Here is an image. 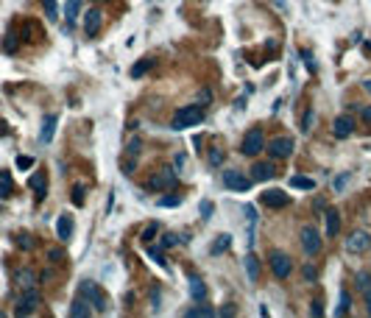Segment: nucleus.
Segmentation results:
<instances>
[{
  "instance_id": "1",
  "label": "nucleus",
  "mask_w": 371,
  "mask_h": 318,
  "mask_svg": "<svg viewBox=\"0 0 371 318\" xmlns=\"http://www.w3.org/2000/svg\"><path fill=\"white\" fill-rule=\"evenodd\" d=\"M201 120H204V106H181L179 112L173 114V120H170V129L181 132V129L198 126Z\"/></svg>"
},
{
  "instance_id": "2",
  "label": "nucleus",
  "mask_w": 371,
  "mask_h": 318,
  "mask_svg": "<svg viewBox=\"0 0 371 318\" xmlns=\"http://www.w3.org/2000/svg\"><path fill=\"white\" fill-rule=\"evenodd\" d=\"M78 296H84V299L92 304V310H95V312H106V293L101 290V285H98V282L84 279L81 288H78Z\"/></svg>"
},
{
  "instance_id": "3",
  "label": "nucleus",
  "mask_w": 371,
  "mask_h": 318,
  "mask_svg": "<svg viewBox=\"0 0 371 318\" xmlns=\"http://www.w3.org/2000/svg\"><path fill=\"white\" fill-rule=\"evenodd\" d=\"M301 248H304L307 257H316V254L321 251V234H318V229L310 226V223L301 229Z\"/></svg>"
},
{
  "instance_id": "4",
  "label": "nucleus",
  "mask_w": 371,
  "mask_h": 318,
  "mask_svg": "<svg viewBox=\"0 0 371 318\" xmlns=\"http://www.w3.org/2000/svg\"><path fill=\"white\" fill-rule=\"evenodd\" d=\"M240 148H243V154H245V156H257L260 151L265 148V137H263V132H260V129H252V132H245V137H243V143H240Z\"/></svg>"
},
{
  "instance_id": "5",
  "label": "nucleus",
  "mask_w": 371,
  "mask_h": 318,
  "mask_svg": "<svg viewBox=\"0 0 371 318\" xmlns=\"http://www.w3.org/2000/svg\"><path fill=\"white\" fill-rule=\"evenodd\" d=\"M371 248V234L365 232V229H357V232L349 234V240H346V251L349 254H363Z\"/></svg>"
},
{
  "instance_id": "6",
  "label": "nucleus",
  "mask_w": 371,
  "mask_h": 318,
  "mask_svg": "<svg viewBox=\"0 0 371 318\" xmlns=\"http://www.w3.org/2000/svg\"><path fill=\"white\" fill-rule=\"evenodd\" d=\"M173 184H176V173L170 168L156 170V173L148 179V190H170Z\"/></svg>"
},
{
  "instance_id": "7",
  "label": "nucleus",
  "mask_w": 371,
  "mask_h": 318,
  "mask_svg": "<svg viewBox=\"0 0 371 318\" xmlns=\"http://www.w3.org/2000/svg\"><path fill=\"white\" fill-rule=\"evenodd\" d=\"M268 154L274 159H287V156L293 154V140L290 137H274L268 143Z\"/></svg>"
},
{
  "instance_id": "8",
  "label": "nucleus",
  "mask_w": 371,
  "mask_h": 318,
  "mask_svg": "<svg viewBox=\"0 0 371 318\" xmlns=\"http://www.w3.org/2000/svg\"><path fill=\"white\" fill-rule=\"evenodd\" d=\"M254 179H249V176H243L240 170H223V184L229 187V190H240L245 193L249 187H252Z\"/></svg>"
},
{
  "instance_id": "9",
  "label": "nucleus",
  "mask_w": 371,
  "mask_h": 318,
  "mask_svg": "<svg viewBox=\"0 0 371 318\" xmlns=\"http://www.w3.org/2000/svg\"><path fill=\"white\" fill-rule=\"evenodd\" d=\"M290 257L282 251H271V271H274L276 279H287V274H290Z\"/></svg>"
},
{
  "instance_id": "10",
  "label": "nucleus",
  "mask_w": 371,
  "mask_h": 318,
  "mask_svg": "<svg viewBox=\"0 0 371 318\" xmlns=\"http://www.w3.org/2000/svg\"><path fill=\"white\" fill-rule=\"evenodd\" d=\"M39 301H42V299H39V293H36L34 288H28V290H25V296L20 299V304H17V310H14V312H17V315H31V312L39 307Z\"/></svg>"
},
{
  "instance_id": "11",
  "label": "nucleus",
  "mask_w": 371,
  "mask_h": 318,
  "mask_svg": "<svg viewBox=\"0 0 371 318\" xmlns=\"http://www.w3.org/2000/svg\"><path fill=\"white\" fill-rule=\"evenodd\" d=\"M260 201H263L265 207H271V210H279V207H287V193H282V190H265L263 196H260Z\"/></svg>"
},
{
  "instance_id": "12",
  "label": "nucleus",
  "mask_w": 371,
  "mask_h": 318,
  "mask_svg": "<svg viewBox=\"0 0 371 318\" xmlns=\"http://www.w3.org/2000/svg\"><path fill=\"white\" fill-rule=\"evenodd\" d=\"M352 132H354V120L349 117V114H341V117H335V123H332V134H335L338 140H346Z\"/></svg>"
},
{
  "instance_id": "13",
  "label": "nucleus",
  "mask_w": 371,
  "mask_h": 318,
  "mask_svg": "<svg viewBox=\"0 0 371 318\" xmlns=\"http://www.w3.org/2000/svg\"><path fill=\"white\" fill-rule=\"evenodd\" d=\"M101 23H103V14L98 12V9H90V12L84 14V34L95 36L98 31H101Z\"/></svg>"
},
{
  "instance_id": "14",
  "label": "nucleus",
  "mask_w": 371,
  "mask_h": 318,
  "mask_svg": "<svg viewBox=\"0 0 371 318\" xmlns=\"http://www.w3.org/2000/svg\"><path fill=\"white\" fill-rule=\"evenodd\" d=\"M324 229H327V237H335V234L341 232V212L338 210L324 212Z\"/></svg>"
},
{
  "instance_id": "15",
  "label": "nucleus",
  "mask_w": 371,
  "mask_h": 318,
  "mask_svg": "<svg viewBox=\"0 0 371 318\" xmlns=\"http://www.w3.org/2000/svg\"><path fill=\"white\" fill-rule=\"evenodd\" d=\"M274 176H276L274 162H257L252 168V179L254 181H268V179H274Z\"/></svg>"
},
{
  "instance_id": "16",
  "label": "nucleus",
  "mask_w": 371,
  "mask_h": 318,
  "mask_svg": "<svg viewBox=\"0 0 371 318\" xmlns=\"http://www.w3.org/2000/svg\"><path fill=\"white\" fill-rule=\"evenodd\" d=\"M28 187L36 193V201H42V198H45V193H48V179H45V173H42V170H36V173L31 176V179H28Z\"/></svg>"
},
{
  "instance_id": "17",
  "label": "nucleus",
  "mask_w": 371,
  "mask_h": 318,
  "mask_svg": "<svg viewBox=\"0 0 371 318\" xmlns=\"http://www.w3.org/2000/svg\"><path fill=\"white\" fill-rule=\"evenodd\" d=\"M56 237L61 243H67L73 237V215H59V221H56Z\"/></svg>"
},
{
  "instance_id": "18",
  "label": "nucleus",
  "mask_w": 371,
  "mask_h": 318,
  "mask_svg": "<svg viewBox=\"0 0 371 318\" xmlns=\"http://www.w3.org/2000/svg\"><path fill=\"white\" fill-rule=\"evenodd\" d=\"M190 296H193L196 301H207L210 290H207V285H204L201 276H190Z\"/></svg>"
},
{
  "instance_id": "19",
  "label": "nucleus",
  "mask_w": 371,
  "mask_h": 318,
  "mask_svg": "<svg viewBox=\"0 0 371 318\" xmlns=\"http://www.w3.org/2000/svg\"><path fill=\"white\" fill-rule=\"evenodd\" d=\"M56 123H59V117H56V114H45V120H42V134H39V140H42L45 145H48L50 140H53Z\"/></svg>"
},
{
  "instance_id": "20",
  "label": "nucleus",
  "mask_w": 371,
  "mask_h": 318,
  "mask_svg": "<svg viewBox=\"0 0 371 318\" xmlns=\"http://www.w3.org/2000/svg\"><path fill=\"white\" fill-rule=\"evenodd\" d=\"M70 315H81V318H87V315H92V307H90V301L84 299V296H78L76 301H73V307H70Z\"/></svg>"
},
{
  "instance_id": "21",
  "label": "nucleus",
  "mask_w": 371,
  "mask_h": 318,
  "mask_svg": "<svg viewBox=\"0 0 371 318\" xmlns=\"http://www.w3.org/2000/svg\"><path fill=\"white\" fill-rule=\"evenodd\" d=\"M17 285L23 290H28V288H34L36 285V274L31 268H23V271H17Z\"/></svg>"
},
{
  "instance_id": "22",
  "label": "nucleus",
  "mask_w": 371,
  "mask_h": 318,
  "mask_svg": "<svg viewBox=\"0 0 371 318\" xmlns=\"http://www.w3.org/2000/svg\"><path fill=\"white\" fill-rule=\"evenodd\" d=\"M229 246H232V234H218V240L210 246V254L212 257H215V254H223Z\"/></svg>"
},
{
  "instance_id": "23",
  "label": "nucleus",
  "mask_w": 371,
  "mask_h": 318,
  "mask_svg": "<svg viewBox=\"0 0 371 318\" xmlns=\"http://www.w3.org/2000/svg\"><path fill=\"white\" fill-rule=\"evenodd\" d=\"M245 271H249V279H252V282H260V260L254 257V254L245 257Z\"/></svg>"
},
{
  "instance_id": "24",
  "label": "nucleus",
  "mask_w": 371,
  "mask_h": 318,
  "mask_svg": "<svg viewBox=\"0 0 371 318\" xmlns=\"http://www.w3.org/2000/svg\"><path fill=\"white\" fill-rule=\"evenodd\" d=\"M12 190H14L12 173H9V170H0V198H9V196H12Z\"/></svg>"
},
{
  "instance_id": "25",
  "label": "nucleus",
  "mask_w": 371,
  "mask_h": 318,
  "mask_svg": "<svg viewBox=\"0 0 371 318\" xmlns=\"http://www.w3.org/2000/svg\"><path fill=\"white\" fill-rule=\"evenodd\" d=\"M290 184H293L296 190H316V181H313L310 176H293Z\"/></svg>"
},
{
  "instance_id": "26",
  "label": "nucleus",
  "mask_w": 371,
  "mask_h": 318,
  "mask_svg": "<svg viewBox=\"0 0 371 318\" xmlns=\"http://www.w3.org/2000/svg\"><path fill=\"white\" fill-rule=\"evenodd\" d=\"M354 285H357L360 293H368V290H371V274H368V271H360V274H357V282H354Z\"/></svg>"
},
{
  "instance_id": "27",
  "label": "nucleus",
  "mask_w": 371,
  "mask_h": 318,
  "mask_svg": "<svg viewBox=\"0 0 371 318\" xmlns=\"http://www.w3.org/2000/svg\"><path fill=\"white\" fill-rule=\"evenodd\" d=\"M349 307H352V296H349V290L343 288V290H341V304L335 307V315H346Z\"/></svg>"
},
{
  "instance_id": "28",
  "label": "nucleus",
  "mask_w": 371,
  "mask_h": 318,
  "mask_svg": "<svg viewBox=\"0 0 371 318\" xmlns=\"http://www.w3.org/2000/svg\"><path fill=\"white\" fill-rule=\"evenodd\" d=\"M145 251H148V257L154 260V263L159 265V268H165V265H168V260H165V254H162L156 246H151V243H148V248H145Z\"/></svg>"
},
{
  "instance_id": "29",
  "label": "nucleus",
  "mask_w": 371,
  "mask_h": 318,
  "mask_svg": "<svg viewBox=\"0 0 371 318\" xmlns=\"http://www.w3.org/2000/svg\"><path fill=\"white\" fill-rule=\"evenodd\" d=\"M78 9H81V0H67V23H76L78 20Z\"/></svg>"
},
{
  "instance_id": "30",
  "label": "nucleus",
  "mask_w": 371,
  "mask_h": 318,
  "mask_svg": "<svg viewBox=\"0 0 371 318\" xmlns=\"http://www.w3.org/2000/svg\"><path fill=\"white\" fill-rule=\"evenodd\" d=\"M151 67H154V59H140L137 65L132 67V76H134V78H140L145 70H151Z\"/></svg>"
},
{
  "instance_id": "31",
  "label": "nucleus",
  "mask_w": 371,
  "mask_h": 318,
  "mask_svg": "<svg viewBox=\"0 0 371 318\" xmlns=\"http://www.w3.org/2000/svg\"><path fill=\"white\" fill-rule=\"evenodd\" d=\"M42 9L48 14V20H59V6H56V0H42Z\"/></svg>"
},
{
  "instance_id": "32",
  "label": "nucleus",
  "mask_w": 371,
  "mask_h": 318,
  "mask_svg": "<svg viewBox=\"0 0 371 318\" xmlns=\"http://www.w3.org/2000/svg\"><path fill=\"white\" fill-rule=\"evenodd\" d=\"M156 232H159V226H156V223H148V226L143 229V234H140V240H143L145 246H148V243L154 240V234H156Z\"/></svg>"
},
{
  "instance_id": "33",
  "label": "nucleus",
  "mask_w": 371,
  "mask_h": 318,
  "mask_svg": "<svg viewBox=\"0 0 371 318\" xmlns=\"http://www.w3.org/2000/svg\"><path fill=\"white\" fill-rule=\"evenodd\" d=\"M179 234H173V232H165V234H162V246H165V248H173V246H179Z\"/></svg>"
},
{
  "instance_id": "34",
  "label": "nucleus",
  "mask_w": 371,
  "mask_h": 318,
  "mask_svg": "<svg viewBox=\"0 0 371 318\" xmlns=\"http://www.w3.org/2000/svg\"><path fill=\"white\" fill-rule=\"evenodd\" d=\"M301 276H304V282H316V279H318V268H316V265H304V268H301Z\"/></svg>"
},
{
  "instance_id": "35",
  "label": "nucleus",
  "mask_w": 371,
  "mask_h": 318,
  "mask_svg": "<svg viewBox=\"0 0 371 318\" xmlns=\"http://www.w3.org/2000/svg\"><path fill=\"white\" fill-rule=\"evenodd\" d=\"M187 315H190V318H193V315H215V310L201 304V307H190V310H187Z\"/></svg>"
},
{
  "instance_id": "36",
  "label": "nucleus",
  "mask_w": 371,
  "mask_h": 318,
  "mask_svg": "<svg viewBox=\"0 0 371 318\" xmlns=\"http://www.w3.org/2000/svg\"><path fill=\"white\" fill-rule=\"evenodd\" d=\"M3 50H6V53H14V50H17V34H9V36H6Z\"/></svg>"
},
{
  "instance_id": "37",
  "label": "nucleus",
  "mask_w": 371,
  "mask_h": 318,
  "mask_svg": "<svg viewBox=\"0 0 371 318\" xmlns=\"http://www.w3.org/2000/svg\"><path fill=\"white\" fill-rule=\"evenodd\" d=\"M73 204H76V207L84 204V187H81V184L73 187Z\"/></svg>"
},
{
  "instance_id": "38",
  "label": "nucleus",
  "mask_w": 371,
  "mask_h": 318,
  "mask_svg": "<svg viewBox=\"0 0 371 318\" xmlns=\"http://www.w3.org/2000/svg\"><path fill=\"white\" fill-rule=\"evenodd\" d=\"M179 204H181L179 196H165V198H159V207H179Z\"/></svg>"
},
{
  "instance_id": "39",
  "label": "nucleus",
  "mask_w": 371,
  "mask_h": 318,
  "mask_svg": "<svg viewBox=\"0 0 371 318\" xmlns=\"http://www.w3.org/2000/svg\"><path fill=\"white\" fill-rule=\"evenodd\" d=\"M301 59H304V65H307V70H310V73H316L318 70V67H316V61H313V53H310V50H301Z\"/></svg>"
},
{
  "instance_id": "40",
  "label": "nucleus",
  "mask_w": 371,
  "mask_h": 318,
  "mask_svg": "<svg viewBox=\"0 0 371 318\" xmlns=\"http://www.w3.org/2000/svg\"><path fill=\"white\" fill-rule=\"evenodd\" d=\"M207 159H210V165H221V162H223V151H221V148H212Z\"/></svg>"
},
{
  "instance_id": "41",
  "label": "nucleus",
  "mask_w": 371,
  "mask_h": 318,
  "mask_svg": "<svg viewBox=\"0 0 371 318\" xmlns=\"http://www.w3.org/2000/svg\"><path fill=\"white\" fill-rule=\"evenodd\" d=\"M140 145H143V143H140V137H134L132 140V143H129V156H134V159H137V156H140Z\"/></svg>"
},
{
  "instance_id": "42",
  "label": "nucleus",
  "mask_w": 371,
  "mask_h": 318,
  "mask_svg": "<svg viewBox=\"0 0 371 318\" xmlns=\"http://www.w3.org/2000/svg\"><path fill=\"white\" fill-rule=\"evenodd\" d=\"M17 168H20V170L34 168V159H31V156H17Z\"/></svg>"
},
{
  "instance_id": "43",
  "label": "nucleus",
  "mask_w": 371,
  "mask_h": 318,
  "mask_svg": "<svg viewBox=\"0 0 371 318\" xmlns=\"http://www.w3.org/2000/svg\"><path fill=\"white\" fill-rule=\"evenodd\" d=\"M23 34H25V39H36L34 34H39V28H36L34 23H25V28H23Z\"/></svg>"
},
{
  "instance_id": "44",
  "label": "nucleus",
  "mask_w": 371,
  "mask_h": 318,
  "mask_svg": "<svg viewBox=\"0 0 371 318\" xmlns=\"http://www.w3.org/2000/svg\"><path fill=\"white\" fill-rule=\"evenodd\" d=\"M313 120H316V114L307 112V114H304V120H301V132H310V129H313Z\"/></svg>"
},
{
  "instance_id": "45",
  "label": "nucleus",
  "mask_w": 371,
  "mask_h": 318,
  "mask_svg": "<svg viewBox=\"0 0 371 318\" xmlns=\"http://www.w3.org/2000/svg\"><path fill=\"white\" fill-rule=\"evenodd\" d=\"M346 184H349V173H341V176L335 179V190L343 193V187H346Z\"/></svg>"
},
{
  "instance_id": "46",
  "label": "nucleus",
  "mask_w": 371,
  "mask_h": 318,
  "mask_svg": "<svg viewBox=\"0 0 371 318\" xmlns=\"http://www.w3.org/2000/svg\"><path fill=\"white\" fill-rule=\"evenodd\" d=\"M201 218H212V201H201Z\"/></svg>"
},
{
  "instance_id": "47",
  "label": "nucleus",
  "mask_w": 371,
  "mask_h": 318,
  "mask_svg": "<svg viewBox=\"0 0 371 318\" xmlns=\"http://www.w3.org/2000/svg\"><path fill=\"white\" fill-rule=\"evenodd\" d=\"M48 260H50V263H61V260H65V251H59V248H50V251H48Z\"/></svg>"
},
{
  "instance_id": "48",
  "label": "nucleus",
  "mask_w": 371,
  "mask_h": 318,
  "mask_svg": "<svg viewBox=\"0 0 371 318\" xmlns=\"http://www.w3.org/2000/svg\"><path fill=\"white\" fill-rule=\"evenodd\" d=\"M20 246H23V248H31V246H34V240H31V237H28V234H23V237H20Z\"/></svg>"
},
{
  "instance_id": "49",
  "label": "nucleus",
  "mask_w": 371,
  "mask_h": 318,
  "mask_svg": "<svg viewBox=\"0 0 371 318\" xmlns=\"http://www.w3.org/2000/svg\"><path fill=\"white\" fill-rule=\"evenodd\" d=\"M313 315H316V318H318V315H324V307H321V301H318V299L313 301Z\"/></svg>"
},
{
  "instance_id": "50",
  "label": "nucleus",
  "mask_w": 371,
  "mask_h": 318,
  "mask_svg": "<svg viewBox=\"0 0 371 318\" xmlns=\"http://www.w3.org/2000/svg\"><path fill=\"white\" fill-rule=\"evenodd\" d=\"M363 299H365V312L371 315V290H368V293H363Z\"/></svg>"
},
{
  "instance_id": "51",
  "label": "nucleus",
  "mask_w": 371,
  "mask_h": 318,
  "mask_svg": "<svg viewBox=\"0 0 371 318\" xmlns=\"http://www.w3.org/2000/svg\"><path fill=\"white\" fill-rule=\"evenodd\" d=\"M363 120L371 126V106H365V109H363Z\"/></svg>"
},
{
  "instance_id": "52",
  "label": "nucleus",
  "mask_w": 371,
  "mask_h": 318,
  "mask_svg": "<svg viewBox=\"0 0 371 318\" xmlns=\"http://www.w3.org/2000/svg\"><path fill=\"white\" fill-rule=\"evenodd\" d=\"M218 315H234V307H232V304H229V307H223V310L218 312Z\"/></svg>"
},
{
  "instance_id": "53",
  "label": "nucleus",
  "mask_w": 371,
  "mask_h": 318,
  "mask_svg": "<svg viewBox=\"0 0 371 318\" xmlns=\"http://www.w3.org/2000/svg\"><path fill=\"white\" fill-rule=\"evenodd\" d=\"M363 90H368V92H371V81H363Z\"/></svg>"
},
{
  "instance_id": "54",
  "label": "nucleus",
  "mask_w": 371,
  "mask_h": 318,
  "mask_svg": "<svg viewBox=\"0 0 371 318\" xmlns=\"http://www.w3.org/2000/svg\"><path fill=\"white\" fill-rule=\"evenodd\" d=\"M0 212H3V207H0Z\"/></svg>"
},
{
  "instance_id": "55",
  "label": "nucleus",
  "mask_w": 371,
  "mask_h": 318,
  "mask_svg": "<svg viewBox=\"0 0 371 318\" xmlns=\"http://www.w3.org/2000/svg\"><path fill=\"white\" fill-rule=\"evenodd\" d=\"M98 3H101V0H98Z\"/></svg>"
}]
</instances>
